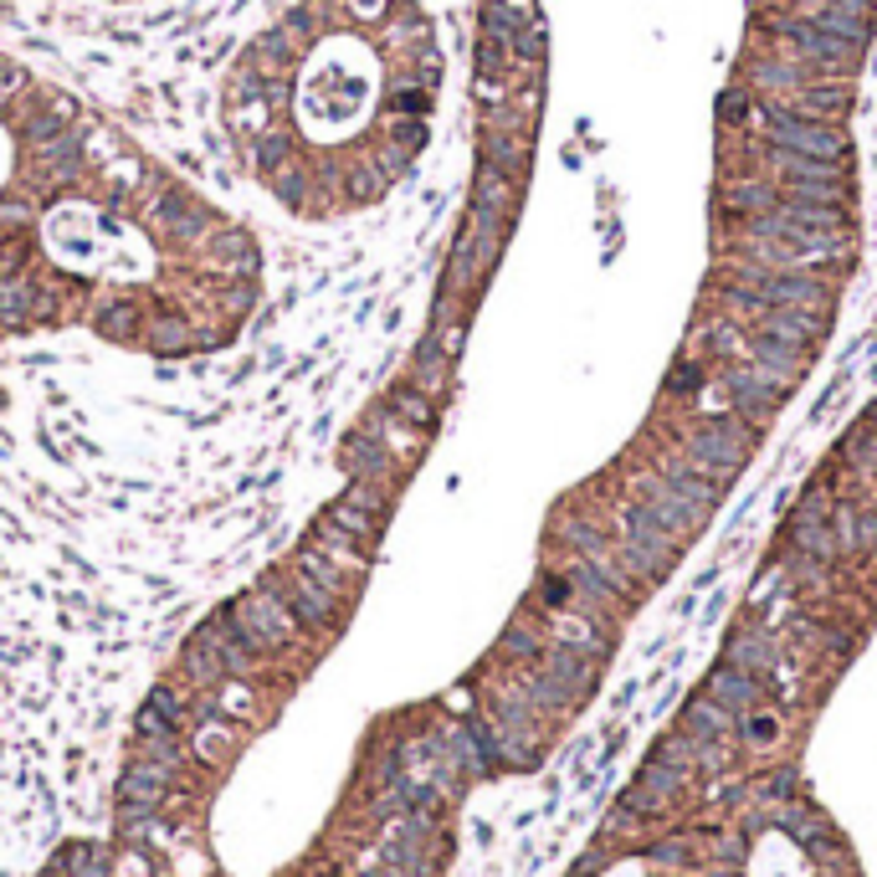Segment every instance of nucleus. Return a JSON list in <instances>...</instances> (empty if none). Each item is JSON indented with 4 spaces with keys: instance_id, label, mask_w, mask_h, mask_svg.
Instances as JSON below:
<instances>
[{
    "instance_id": "obj_1",
    "label": "nucleus",
    "mask_w": 877,
    "mask_h": 877,
    "mask_svg": "<svg viewBox=\"0 0 877 877\" xmlns=\"http://www.w3.org/2000/svg\"><path fill=\"white\" fill-rule=\"evenodd\" d=\"M759 441V426L739 422V416H724V422H703L698 431L688 437V452H683V467L698 477H713V483H724V477H734L749 462V452H755Z\"/></svg>"
},
{
    "instance_id": "obj_2",
    "label": "nucleus",
    "mask_w": 877,
    "mask_h": 877,
    "mask_svg": "<svg viewBox=\"0 0 877 877\" xmlns=\"http://www.w3.org/2000/svg\"><path fill=\"white\" fill-rule=\"evenodd\" d=\"M226 626L237 631V641L252 652V657H268V652H277V647L293 641L298 616H293V606H287L283 595L262 585V591H247L226 606Z\"/></svg>"
},
{
    "instance_id": "obj_3",
    "label": "nucleus",
    "mask_w": 877,
    "mask_h": 877,
    "mask_svg": "<svg viewBox=\"0 0 877 877\" xmlns=\"http://www.w3.org/2000/svg\"><path fill=\"white\" fill-rule=\"evenodd\" d=\"M785 390L770 370H759V365H749V370H728L724 375V395L728 405H734V416L749 426H765L770 416L780 411V401H785Z\"/></svg>"
},
{
    "instance_id": "obj_4",
    "label": "nucleus",
    "mask_w": 877,
    "mask_h": 877,
    "mask_svg": "<svg viewBox=\"0 0 877 877\" xmlns=\"http://www.w3.org/2000/svg\"><path fill=\"white\" fill-rule=\"evenodd\" d=\"M287 606H293L298 626H334L339 621V595L313 585V580L298 574V570H293V580H287Z\"/></svg>"
},
{
    "instance_id": "obj_5",
    "label": "nucleus",
    "mask_w": 877,
    "mask_h": 877,
    "mask_svg": "<svg viewBox=\"0 0 877 877\" xmlns=\"http://www.w3.org/2000/svg\"><path fill=\"white\" fill-rule=\"evenodd\" d=\"M744 355L755 359L759 370H770L780 380V386H791V380H801V370H806V349H791V344H780V339L770 334H749L744 339Z\"/></svg>"
},
{
    "instance_id": "obj_6",
    "label": "nucleus",
    "mask_w": 877,
    "mask_h": 877,
    "mask_svg": "<svg viewBox=\"0 0 877 877\" xmlns=\"http://www.w3.org/2000/svg\"><path fill=\"white\" fill-rule=\"evenodd\" d=\"M770 657H775V647H770V637L759 631V626H739V631H728L724 641V662L728 667H739V673H765L770 667Z\"/></svg>"
},
{
    "instance_id": "obj_7",
    "label": "nucleus",
    "mask_w": 877,
    "mask_h": 877,
    "mask_svg": "<svg viewBox=\"0 0 877 877\" xmlns=\"http://www.w3.org/2000/svg\"><path fill=\"white\" fill-rule=\"evenodd\" d=\"M709 698L713 703H724L728 713H749L759 703V677L755 673H739V667H719V673L709 677Z\"/></svg>"
},
{
    "instance_id": "obj_8",
    "label": "nucleus",
    "mask_w": 877,
    "mask_h": 877,
    "mask_svg": "<svg viewBox=\"0 0 877 877\" xmlns=\"http://www.w3.org/2000/svg\"><path fill=\"white\" fill-rule=\"evenodd\" d=\"M323 523H329V529H339V534H344V540H370V534H375V508L370 503H359V498H349V503H334V508H329V519H323Z\"/></svg>"
},
{
    "instance_id": "obj_9",
    "label": "nucleus",
    "mask_w": 877,
    "mask_h": 877,
    "mask_svg": "<svg viewBox=\"0 0 877 877\" xmlns=\"http://www.w3.org/2000/svg\"><path fill=\"white\" fill-rule=\"evenodd\" d=\"M232 744H237V728L226 724V719H201V728H195V755H201L205 765H221V759L232 755Z\"/></svg>"
},
{
    "instance_id": "obj_10",
    "label": "nucleus",
    "mask_w": 877,
    "mask_h": 877,
    "mask_svg": "<svg viewBox=\"0 0 877 877\" xmlns=\"http://www.w3.org/2000/svg\"><path fill=\"white\" fill-rule=\"evenodd\" d=\"M57 867L68 877H108V862H103L98 846H68V852L57 857Z\"/></svg>"
},
{
    "instance_id": "obj_11",
    "label": "nucleus",
    "mask_w": 877,
    "mask_h": 877,
    "mask_svg": "<svg viewBox=\"0 0 877 877\" xmlns=\"http://www.w3.org/2000/svg\"><path fill=\"white\" fill-rule=\"evenodd\" d=\"M498 652H503V657H540V652H544V637H540V631H534V626H508V631H503V641H498Z\"/></svg>"
},
{
    "instance_id": "obj_12",
    "label": "nucleus",
    "mask_w": 877,
    "mask_h": 877,
    "mask_svg": "<svg viewBox=\"0 0 877 877\" xmlns=\"http://www.w3.org/2000/svg\"><path fill=\"white\" fill-rule=\"evenodd\" d=\"M667 390H673V395H692V390H703V359L698 355L683 359V365L673 370V380H667Z\"/></svg>"
},
{
    "instance_id": "obj_13",
    "label": "nucleus",
    "mask_w": 877,
    "mask_h": 877,
    "mask_svg": "<svg viewBox=\"0 0 877 877\" xmlns=\"http://www.w3.org/2000/svg\"><path fill=\"white\" fill-rule=\"evenodd\" d=\"M775 734H780V724H775V719H770V713H749V719H744V739L770 744V739H775Z\"/></svg>"
},
{
    "instance_id": "obj_14",
    "label": "nucleus",
    "mask_w": 877,
    "mask_h": 877,
    "mask_svg": "<svg viewBox=\"0 0 877 877\" xmlns=\"http://www.w3.org/2000/svg\"><path fill=\"white\" fill-rule=\"evenodd\" d=\"M713 852H719V862H728V867H734V862H744V852H749V842L728 831V837H719V842H713Z\"/></svg>"
},
{
    "instance_id": "obj_15",
    "label": "nucleus",
    "mask_w": 877,
    "mask_h": 877,
    "mask_svg": "<svg viewBox=\"0 0 877 877\" xmlns=\"http://www.w3.org/2000/svg\"><path fill=\"white\" fill-rule=\"evenodd\" d=\"M247 703H252V698H247L241 688H221V692H216V709H221V713H232V719H241V713H247Z\"/></svg>"
}]
</instances>
